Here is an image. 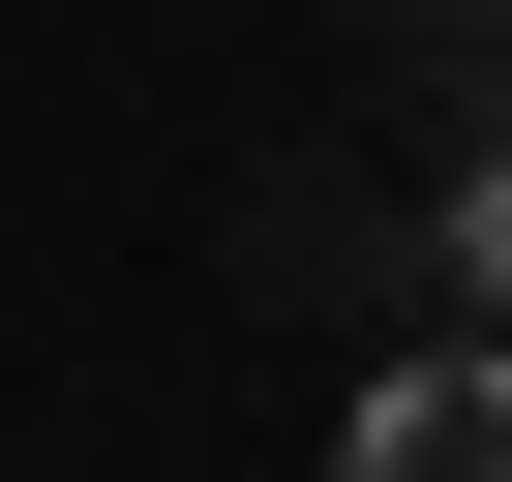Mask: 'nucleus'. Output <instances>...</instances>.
Here are the masks:
<instances>
[{
  "mask_svg": "<svg viewBox=\"0 0 512 482\" xmlns=\"http://www.w3.org/2000/svg\"><path fill=\"white\" fill-rule=\"evenodd\" d=\"M332 482H512V332H482V362H392V392L332 422Z\"/></svg>",
  "mask_w": 512,
  "mask_h": 482,
  "instance_id": "f257e3e1",
  "label": "nucleus"
},
{
  "mask_svg": "<svg viewBox=\"0 0 512 482\" xmlns=\"http://www.w3.org/2000/svg\"><path fill=\"white\" fill-rule=\"evenodd\" d=\"M452 272H482V302H512V121H482V151H452Z\"/></svg>",
  "mask_w": 512,
  "mask_h": 482,
  "instance_id": "f03ea898",
  "label": "nucleus"
}]
</instances>
